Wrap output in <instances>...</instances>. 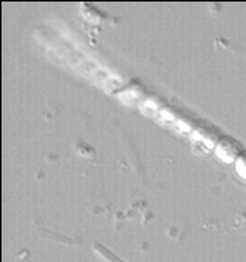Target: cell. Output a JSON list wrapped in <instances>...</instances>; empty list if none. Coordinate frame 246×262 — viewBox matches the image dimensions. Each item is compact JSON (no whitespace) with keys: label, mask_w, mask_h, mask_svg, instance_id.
<instances>
[{"label":"cell","mask_w":246,"mask_h":262,"mask_svg":"<svg viewBox=\"0 0 246 262\" xmlns=\"http://www.w3.org/2000/svg\"><path fill=\"white\" fill-rule=\"evenodd\" d=\"M242 152H243L242 143L232 136L220 137L214 146L215 156L218 158V161H221L225 165H233Z\"/></svg>","instance_id":"6da1fadb"},{"label":"cell","mask_w":246,"mask_h":262,"mask_svg":"<svg viewBox=\"0 0 246 262\" xmlns=\"http://www.w3.org/2000/svg\"><path fill=\"white\" fill-rule=\"evenodd\" d=\"M233 168H235L236 176L239 179L246 181V149H243V152L236 159V162L233 164Z\"/></svg>","instance_id":"7a4b0ae2"}]
</instances>
